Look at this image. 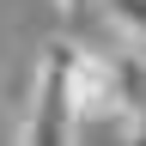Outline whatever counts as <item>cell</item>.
I'll return each mask as SVG.
<instances>
[{
	"label": "cell",
	"mask_w": 146,
	"mask_h": 146,
	"mask_svg": "<svg viewBox=\"0 0 146 146\" xmlns=\"http://www.w3.org/2000/svg\"><path fill=\"white\" fill-rule=\"evenodd\" d=\"M12 146H73V110H67V73H61V43L36 55L31 104L12 128Z\"/></svg>",
	"instance_id": "cell-1"
},
{
	"label": "cell",
	"mask_w": 146,
	"mask_h": 146,
	"mask_svg": "<svg viewBox=\"0 0 146 146\" xmlns=\"http://www.w3.org/2000/svg\"><path fill=\"white\" fill-rule=\"evenodd\" d=\"M49 6L61 12V18H73V25H79V18H98V6H104V0H49Z\"/></svg>",
	"instance_id": "cell-3"
},
{
	"label": "cell",
	"mask_w": 146,
	"mask_h": 146,
	"mask_svg": "<svg viewBox=\"0 0 146 146\" xmlns=\"http://www.w3.org/2000/svg\"><path fill=\"white\" fill-rule=\"evenodd\" d=\"M0 146H12V128H6V122H0Z\"/></svg>",
	"instance_id": "cell-5"
},
{
	"label": "cell",
	"mask_w": 146,
	"mask_h": 146,
	"mask_svg": "<svg viewBox=\"0 0 146 146\" xmlns=\"http://www.w3.org/2000/svg\"><path fill=\"white\" fill-rule=\"evenodd\" d=\"M122 146H146V110H140V116H128V128H122Z\"/></svg>",
	"instance_id": "cell-4"
},
{
	"label": "cell",
	"mask_w": 146,
	"mask_h": 146,
	"mask_svg": "<svg viewBox=\"0 0 146 146\" xmlns=\"http://www.w3.org/2000/svg\"><path fill=\"white\" fill-rule=\"evenodd\" d=\"M98 12L110 18V36H122V43L146 49V0H104Z\"/></svg>",
	"instance_id": "cell-2"
}]
</instances>
